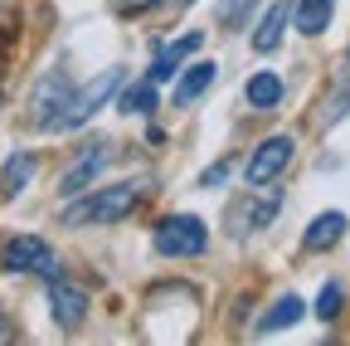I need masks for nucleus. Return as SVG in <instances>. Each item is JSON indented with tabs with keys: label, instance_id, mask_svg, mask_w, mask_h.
<instances>
[{
	"label": "nucleus",
	"instance_id": "obj_1",
	"mask_svg": "<svg viewBox=\"0 0 350 346\" xmlns=\"http://www.w3.org/2000/svg\"><path fill=\"white\" fill-rule=\"evenodd\" d=\"M142 190L146 181H122L93 195H73V205H64V225H117L142 205Z\"/></svg>",
	"mask_w": 350,
	"mask_h": 346
},
{
	"label": "nucleus",
	"instance_id": "obj_2",
	"mask_svg": "<svg viewBox=\"0 0 350 346\" xmlns=\"http://www.w3.org/2000/svg\"><path fill=\"white\" fill-rule=\"evenodd\" d=\"M151 244L165 258H195V254H204L209 230H204L200 214H165V220L156 225V234H151Z\"/></svg>",
	"mask_w": 350,
	"mask_h": 346
},
{
	"label": "nucleus",
	"instance_id": "obj_3",
	"mask_svg": "<svg viewBox=\"0 0 350 346\" xmlns=\"http://www.w3.org/2000/svg\"><path fill=\"white\" fill-rule=\"evenodd\" d=\"M122 78H126L122 69L98 73V78L88 83L83 93H73V98H68V108H64V117H59V127H54V132H73V127H83L88 117H93V112H98V108H103V103H107L117 88H122Z\"/></svg>",
	"mask_w": 350,
	"mask_h": 346
},
{
	"label": "nucleus",
	"instance_id": "obj_4",
	"mask_svg": "<svg viewBox=\"0 0 350 346\" xmlns=\"http://www.w3.org/2000/svg\"><path fill=\"white\" fill-rule=\"evenodd\" d=\"M68 98H73V83L64 73H44L39 88H34V98H29V122L44 127V132H54L59 117H64V108H68Z\"/></svg>",
	"mask_w": 350,
	"mask_h": 346
},
{
	"label": "nucleus",
	"instance_id": "obj_5",
	"mask_svg": "<svg viewBox=\"0 0 350 346\" xmlns=\"http://www.w3.org/2000/svg\"><path fill=\"white\" fill-rule=\"evenodd\" d=\"M0 264L5 273H54V249L39 234H10L0 249Z\"/></svg>",
	"mask_w": 350,
	"mask_h": 346
},
{
	"label": "nucleus",
	"instance_id": "obj_6",
	"mask_svg": "<svg viewBox=\"0 0 350 346\" xmlns=\"http://www.w3.org/2000/svg\"><path fill=\"white\" fill-rule=\"evenodd\" d=\"M49 308H54V322H59L64 332L83 327V317H88V293H83V283H73V278H64V273H49Z\"/></svg>",
	"mask_w": 350,
	"mask_h": 346
},
{
	"label": "nucleus",
	"instance_id": "obj_7",
	"mask_svg": "<svg viewBox=\"0 0 350 346\" xmlns=\"http://www.w3.org/2000/svg\"><path fill=\"white\" fill-rule=\"evenodd\" d=\"M287 161H292V137H268V142L248 156L243 176H248V186H268V181H278L282 171H287Z\"/></svg>",
	"mask_w": 350,
	"mask_h": 346
},
{
	"label": "nucleus",
	"instance_id": "obj_8",
	"mask_svg": "<svg viewBox=\"0 0 350 346\" xmlns=\"http://www.w3.org/2000/svg\"><path fill=\"white\" fill-rule=\"evenodd\" d=\"M112 161V147L107 142H93V147H88L68 171H64V181H59V195H83L88 186H93L98 176H103V166Z\"/></svg>",
	"mask_w": 350,
	"mask_h": 346
},
{
	"label": "nucleus",
	"instance_id": "obj_9",
	"mask_svg": "<svg viewBox=\"0 0 350 346\" xmlns=\"http://www.w3.org/2000/svg\"><path fill=\"white\" fill-rule=\"evenodd\" d=\"M200 45H204V34H200V29H190V34H180V39H170V45L156 54V64H151V73H146V78H151V83H165V78L180 69L190 54H200Z\"/></svg>",
	"mask_w": 350,
	"mask_h": 346
},
{
	"label": "nucleus",
	"instance_id": "obj_10",
	"mask_svg": "<svg viewBox=\"0 0 350 346\" xmlns=\"http://www.w3.org/2000/svg\"><path fill=\"white\" fill-rule=\"evenodd\" d=\"M287 20H292V0H273L268 15H262V20H258V29H253V49H258V54H273V49L282 45Z\"/></svg>",
	"mask_w": 350,
	"mask_h": 346
},
{
	"label": "nucleus",
	"instance_id": "obj_11",
	"mask_svg": "<svg viewBox=\"0 0 350 346\" xmlns=\"http://www.w3.org/2000/svg\"><path fill=\"white\" fill-rule=\"evenodd\" d=\"M340 234H345V214H340V210H326V214H317V220L306 225L301 244L312 249V254H326V249L340 244Z\"/></svg>",
	"mask_w": 350,
	"mask_h": 346
},
{
	"label": "nucleus",
	"instance_id": "obj_12",
	"mask_svg": "<svg viewBox=\"0 0 350 346\" xmlns=\"http://www.w3.org/2000/svg\"><path fill=\"white\" fill-rule=\"evenodd\" d=\"M301 312H306V302L297 297V293H287V297H278L268 312L258 317V336H273V332H282V327H292V322H301Z\"/></svg>",
	"mask_w": 350,
	"mask_h": 346
},
{
	"label": "nucleus",
	"instance_id": "obj_13",
	"mask_svg": "<svg viewBox=\"0 0 350 346\" xmlns=\"http://www.w3.org/2000/svg\"><path fill=\"white\" fill-rule=\"evenodd\" d=\"M214 73H219V69H214L209 59H204V64H190V69L180 73V83H175V108H190V103H195L200 93H209Z\"/></svg>",
	"mask_w": 350,
	"mask_h": 346
},
{
	"label": "nucleus",
	"instance_id": "obj_14",
	"mask_svg": "<svg viewBox=\"0 0 350 346\" xmlns=\"http://www.w3.org/2000/svg\"><path fill=\"white\" fill-rule=\"evenodd\" d=\"M331 10H336V0H297L292 20H297V29H301L306 39H317V34L331 25Z\"/></svg>",
	"mask_w": 350,
	"mask_h": 346
},
{
	"label": "nucleus",
	"instance_id": "obj_15",
	"mask_svg": "<svg viewBox=\"0 0 350 346\" xmlns=\"http://www.w3.org/2000/svg\"><path fill=\"white\" fill-rule=\"evenodd\" d=\"M350 112V49L340 54V64H336V88H331V103H326V122H336V117H345Z\"/></svg>",
	"mask_w": 350,
	"mask_h": 346
},
{
	"label": "nucleus",
	"instance_id": "obj_16",
	"mask_svg": "<svg viewBox=\"0 0 350 346\" xmlns=\"http://www.w3.org/2000/svg\"><path fill=\"white\" fill-rule=\"evenodd\" d=\"M278 210H282V195H258V200L243 210V220L234 214V230H239V234H248V230H262V225H268Z\"/></svg>",
	"mask_w": 350,
	"mask_h": 346
},
{
	"label": "nucleus",
	"instance_id": "obj_17",
	"mask_svg": "<svg viewBox=\"0 0 350 346\" xmlns=\"http://www.w3.org/2000/svg\"><path fill=\"white\" fill-rule=\"evenodd\" d=\"M29 176H34V156H29V151H15V156L5 161V171H0V190H5V195H20V190L29 186Z\"/></svg>",
	"mask_w": 350,
	"mask_h": 346
},
{
	"label": "nucleus",
	"instance_id": "obj_18",
	"mask_svg": "<svg viewBox=\"0 0 350 346\" xmlns=\"http://www.w3.org/2000/svg\"><path fill=\"white\" fill-rule=\"evenodd\" d=\"M248 103H253V108H278V103H282V78L268 73V69L253 73V78H248Z\"/></svg>",
	"mask_w": 350,
	"mask_h": 346
},
{
	"label": "nucleus",
	"instance_id": "obj_19",
	"mask_svg": "<svg viewBox=\"0 0 350 346\" xmlns=\"http://www.w3.org/2000/svg\"><path fill=\"white\" fill-rule=\"evenodd\" d=\"M122 112H156V83H137V88L122 93Z\"/></svg>",
	"mask_w": 350,
	"mask_h": 346
},
{
	"label": "nucleus",
	"instance_id": "obj_20",
	"mask_svg": "<svg viewBox=\"0 0 350 346\" xmlns=\"http://www.w3.org/2000/svg\"><path fill=\"white\" fill-rule=\"evenodd\" d=\"M340 302H345V297H340V283H326L321 297H317V317H321V322H336V317H340Z\"/></svg>",
	"mask_w": 350,
	"mask_h": 346
},
{
	"label": "nucleus",
	"instance_id": "obj_21",
	"mask_svg": "<svg viewBox=\"0 0 350 346\" xmlns=\"http://www.w3.org/2000/svg\"><path fill=\"white\" fill-rule=\"evenodd\" d=\"M248 15H253V0H224V10H219V20H224L229 29H234V25H243Z\"/></svg>",
	"mask_w": 350,
	"mask_h": 346
},
{
	"label": "nucleus",
	"instance_id": "obj_22",
	"mask_svg": "<svg viewBox=\"0 0 350 346\" xmlns=\"http://www.w3.org/2000/svg\"><path fill=\"white\" fill-rule=\"evenodd\" d=\"M224 176H229V161H224V166H209V171H204V186H214V181H224Z\"/></svg>",
	"mask_w": 350,
	"mask_h": 346
},
{
	"label": "nucleus",
	"instance_id": "obj_23",
	"mask_svg": "<svg viewBox=\"0 0 350 346\" xmlns=\"http://www.w3.org/2000/svg\"><path fill=\"white\" fill-rule=\"evenodd\" d=\"M146 5H156V0H122V10H131V15H137V10H146Z\"/></svg>",
	"mask_w": 350,
	"mask_h": 346
},
{
	"label": "nucleus",
	"instance_id": "obj_24",
	"mask_svg": "<svg viewBox=\"0 0 350 346\" xmlns=\"http://www.w3.org/2000/svg\"><path fill=\"white\" fill-rule=\"evenodd\" d=\"M10 336H15V327L5 322V312H0V341H10Z\"/></svg>",
	"mask_w": 350,
	"mask_h": 346
},
{
	"label": "nucleus",
	"instance_id": "obj_25",
	"mask_svg": "<svg viewBox=\"0 0 350 346\" xmlns=\"http://www.w3.org/2000/svg\"><path fill=\"white\" fill-rule=\"evenodd\" d=\"M165 5H190V0H165Z\"/></svg>",
	"mask_w": 350,
	"mask_h": 346
}]
</instances>
